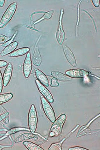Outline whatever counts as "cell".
<instances>
[{"instance_id":"obj_1","label":"cell","mask_w":100,"mask_h":150,"mask_svg":"<svg viewBox=\"0 0 100 150\" xmlns=\"http://www.w3.org/2000/svg\"><path fill=\"white\" fill-rule=\"evenodd\" d=\"M67 119V116L65 114H62L53 123L51 130L50 131L49 136L54 137L59 136L62 131L63 126Z\"/></svg>"},{"instance_id":"obj_2","label":"cell","mask_w":100,"mask_h":150,"mask_svg":"<svg viewBox=\"0 0 100 150\" xmlns=\"http://www.w3.org/2000/svg\"><path fill=\"white\" fill-rule=\"evenodd\" d=\"M17 3L14 2L11 4L4 13L2 19L0 21V28L5 27L14 16L17 9Z\"/></svg>"},{"instance_id":"obj_3","label":"cell","mask_w":100,"mask_h":150,"mask_svg":"<svg viewBox=\"0 0 100 150\" xmlns=\"http://www.w3.org/2000/svg\"><path fill=\"white\" fill-rule=\"evenodd\" d=\"M37 113L36 108L34 105H31L29 111L28 117V124L30 131L32 133H34L36 131L37 127Z\"/></svg>"},{"instance_id":"obj_4","label":"cell","mask_w":100,"mask_h":150,"mask_svg":"<svg viewBox=\"0 0 100 150\" xmlns=\"http://www.w3.org/2000/svg\"><path fill=\"white\" fill-rule=\"evenodd\" d=\"M41 101L43 109L44 111L46 116L51 122L54 123L56 120V117L53 108L52 107L51 104L43 95L41 96Z\"/></svg>"},{"instance_id":"obj_5","label":"cell","mask_w":100,"mask_h":150,"mask_svg":"<svg viewBox=\"0 0 100 150\" xmlns=\"http://www.w3.org/2000/svg\"><path fill=\"white\" fill-rule=\"evenodd\" d=\"M63 15H64V11L63 9H62L60 16L59 27L56 33L57 40L60 45L63 44V42L64 41L65 38V34L63 30V24H62Z\"/></svg>"},{"instance_id":"obj_6","label":"cell","mask_w":100,"mask_h":150,"mask_svg":"<svg viewBox=\"0 0 100 150\" xmlns=\"http://www.w3.org/2000/svg\"><path fill=\"white\" fill-rule=\"evenodd\" d=\"M36 85L37 86L38 88L39 89L40 92L41 93L45 98L50 103L52 104L54 102V99H53L52 95L51 94V93L48 89H47L46 86L43 85L42 84H41L40 82H39L38 80L35 81Z\"/></svg>"},{"instance_id":"obj_7","label":"cell","mask_w":100,"mask_h":150,"mask_svg":"<svg viewBox=\"0 0 100 150\" xmlns=\"http://www.w3.org/2000/svg\"><path fill=\"white\" fill-rule=\"evenodd\" d=\"M66 74L68 76L73 78H85L90 75L89 72L82 69H71L68 70L66 72Z\"/></svg>"},{"instance_id":"obj_8","label":"cell","mask_w":100,"mask_h":150,"mask_svg":"<svg viewBox=\"0 0 100 150\" xmlns=\"http://www.w3.org/2000/svg\"><path fill=\"white\" fill-rule=\"evenodd\" d=\"M32 71V60L31 58V54L28 52L26 55L25 60L24 61L23 66V72L25 77L28 78L31 74Z\"/></svg>"},{"instance_id":"obj_9","label":"cell","mask_w":100,"mask_h":150,"mask_svg":"<svg viewBox=\"0 0 100 150\" xmlns=\"http://www.w3.org/2000/svg\"><path fill=\"white\" fill-rule=\"evenodd\" d=\"M12 71H13V65L11 63H9L7 66L5 71L4 73L3 86L6 87L8 85L10 81L11 78L12 77Z\"/></svg>"},{"instance_id":"obj_10","label":"cell","mask_w":100,"mask_h":150,"mask_svg":"<svg viewBox=\"0 0 100 150\" xmlns=\"http://www.w3.org/2000/svg\"><path fill=\"white\" fill-rule=\"evenodd\" d=\"M63 50H64L65 56L66 57L68 61L69 62V63L72 66L74 67H76V60L75 56L71 50L69 48H68V47L65 45L63 46Z\"/></svg>"},{"instance_id":"obj_11","label":"cell","mask_w":100,"mask_h":150,"mask_svg":"<svg viewBox=\"0 0 100 150\" xmlns=\"http://www.w3.org/2000/svg\"><path fill=\"white\" fill-rule=\"evenodd\" d=\"M35 71L36 74V77L38 80L46 87L49 86V82L48 79L47 77L40 70L38 69H35Z\"/></svg>"},{"instance_id":"obj_12","label":"cell","mask_w":100,"mask_h":150,"mask_svg":"<svg viewBox=\"0 0 100 150\" xmlns=\"http://www.w3.org/2000/svg\"><path fill=\"white\" fill-rule=\"evenodd\" d=\"M51 75L57 80L61 81H70L72 80V78L66 76L59 71H52Z\"/></svg>"},{"instance_id":"obj_13","label":"cell","mask_w":100,"mask_h":150,"mask_svg":"<svg viewBox=\"0 0 100 150\" xmlns=\"http://www.w3.org/2000/svg\"><path fill=\"white\" fill-rule=\"evenodd\" d=\"M18 46V43L17 42H14L11 44L6 47L3 51L1 53L2 56H4L6 55H9V54L12 53L15 51V50L17 48Z\"/></svg>"},{"instance_id":"obj_14","label":"cell","mask_w":100,"mask_h":150,"mask_svg":"<svg viewBox=\"0 0 100 150\" xmlns=\"http://www.w3.org/2000/svg\"><path fill=\"white\" fill-rule=\"evenodd\" d=\"M30 51L29 48H22L17 50L9 54L8 57H15L21 56L23 55H25Z\"/></svg>"},{"instance_id":"obj_15","label":"cell","mask_w":100,"mask_h":150,"mask_svg":"<svg viewBox=\"0 0 100 150\" xmlns=\"http://www.w3.org/2000/svg\"><path fill=\"white\" fill-rule=\"evenodd\" d=\"M42 58H41L40 53L39 52L38 48H36L35 51L34 52V55L33 57V63L34 65L37 66H40L42 62Z\"/></svg>"},{"instance_id":"obj_16","label":"cell","mask_w":100,"mask_h":150,"mask_svg":"<svg viewBox=\"0 0 100 150\" xmlns=\"http://www.w3.org/2000/svg\"><path fill=\"white\" fill-rule=\"evenodd\" d=\"M32 138L33 140H37V137L35 136V135H33L32 134H30V133H25L23 135L19 136L18 138L16 139L15 141V143H19L23 141V140H27V139H30Z\"/></svg>"},{"instance_id":"obj_17","label":"cell","mask_w":100,"mask_h":150,"mask_svg":"<svg viewBox=\"0 0 100 150\" xmlns=\"http://www.w3.org/2000/svg\"><path fill=\"white\" fill-rule=\"evenodd\" d=\"M23 144L29 150H43L41 147L31 142L25 141Z\"/></svg>"},{"instance_id":"obj_18","label":"cell","mask_w":100,"mask_h":150,"mask_svg":"<svg viewBox=\"0 0 100 150\" xmlns=\"http://www.w3.org/2000/svg\"><path fill=\"white\" fill-rule=\"evenodd\" d=\"M13 97V95L12 93L0 95V104H3L10 101Z\"/></svg>"},{"instance_id":"obj_19","label":"cell","mask_w":100,"mask_h":150,"mask_svg":"<svg viewBox=\"0 0 100 150\" xmlns=\"http://www.w3.org/2000/svg\"><path fill=\"white\" fill-rule=\"evenodd\" d=\"M30 131V129H27V128H23V127H16V128H12L11 130L8 131L5 135L8 136H10L12 134H14L15 133L19 131Z\"/></svg>"},{"instance_id":"obj_20","label":"cell","mask_w":100,"mask_h":150,"mask_svg":"<svg viewBox=\"0 0 100 150\" xmlns=\"http://www.w3.org/2000/svg\"><path fill=\"white\" fill-rule=\"evenodd\" d=\"M54 12V10L50 11L49 12H46L44 14V15L43 16V17L41 18V19H39L36 22H34V25L37 24L38 23L41 22L42 21L44 20V19H51L52 16L53 15V13Z\"/></svg>"},{"instance_id":"obj_21","label":"cell","mask_w":100,"mask_h":150,"mask_svg":"<svg viewBox=\"0 0 100 150\" xmlns=\"http://www.w3.org/2000/svg\"><path fill=\"white\" fill-rule=\"evenodd\" d=\"M12 38V37H6L4 35H0V44H3L4 43H6L7 41L10 40Z\"/></svg>"},{"instance_id":"obj_22","label":"cell","mask_w":100,"mask_h":150,"mask_svg":"<svg viewBox=\"0 0 100 150\" xmlns=\"http://www.w3.org/2000/svg\"><path fill=\"white\" fill-rule=\"evenodd\" d=\"M17 33H18V32L17 31V32L14 34V35H13V36L12 37V38H11L10 40H9L8 41L6 42V43H4L3 44H2V46L3 47H5L8 46V45L11 44V43H13V41L14 40V39H15V38L16 36V35H17Z\"/></svg>"},{"instance_id":"obj_23","label":"cell","mask_w":100,"mask_h":150,"mask_svg":"<svg viewBox=\"0 0 100 150\" xmlns=\"http://www.w3.org/2000/svg\"><path fill=\"white\" fill-rule=\"evenodd\" d=\"M61 146H60V145H59L58 144H52L51 145V146L49 148L48 150H62Z\"/></svg>"},{"instance_id":"obj_24","label":"cell","mask_w":100,"mask_h":150,"mask_svg":"<svg viewBox=\"0 0 100 150\" xmlns=\"http://www.w3.org/2000/svg\"><path fill=\"white\" fill-rule=\"evenodd\" d=\"M79 127V125H77V126L75 127V129H74L73 130H72V131L71 132H70V133L69 134H68V135H67V136L65 137V138L63 139V140H62V141L61 142L58 143L57 144H58L59 145H60V146H61L62 144V143H63V142L65 140H66V139L68 137H69L70 135H71L72 133H73L75 131V130H76L77 129V128H78Z\"/></svg>"},{"instance_id":"obj_25","label":"cell","mask_w":100,"mask_h":150,"mask_svg":"<svg viewBox=\"0 0 100 150\" xmlns=\"http://www.w3.org/2000/svg\"><path fill=\"white\" fill-rule=\"evenodd\" d=\"M51 86L52 87H58L59 83H58V80L56 79L53 78L51 79Z\"/></svg>"},{"instance_id":"obj_26","label":"cell","mask_w":100,"mask_h":150,"mask_svg":"<svg viewBox=\"0 0 100 150\" xmlns=\"http://www.w3.org/2000/svg\"><path fill=\"white\" fill-rule=\"evenodd\" d=\"M3 87V79L2 73L0 71V94L2 93Z\"/></svg>"},{"instance_id":"obj_27","label":"cell","mask_w":100,"mask_h":150,"mask_svg":"<svg viewBox=\"0 0 100 150\" xmlns=\"http://www.w3.org/2000/svg\"><path fill=\"white\" fill-rule=\"evenodd\" d=\"M8 64L7 62L0 60V68H3V67H6L8 65Z\"/></svg>"},{"instance_id":"obj_28","label":"cell","mask_w":100,"mask_h":150,"mask_svg":"<svg viewBox=\"0 0 100 150\" xmlns=\"http://www.w3.org/2000/svg\"><path fill=\"white\" fill-rule=\"evenodd\" d=\"M69 150H87V149L85 148H83L82 147H72L71 148L69 149Z\"/></svg>"},{"instance_id":"obj_29","label":"cell","mask_w":100,"mask_h":150,"mask_svg":"<svg viewBox=\"0 0 100 150\" xmlns=\"http://www.w3.org/2000/svg\"><path fill=\"white\" fill-rule=\"evenodd\" d=\"M81 1H80V3L79 4V5H78V22H77V36H78V26L79 25V5H80V3Z\"/></svg>"},{"instance_id":"obj_30","label":"cell","mask_w":100,"mask_h":150,"mask_svg":"<svg viewBox=\"0 0 100 150\" xmlns=\"http://www.w3.org/2000/svg\"><path fill=\"white\" fill-rule=\"evenodd\" d=\"M8 116H9V113L7 112L2 115H1L0 116V122L2 121V120H3L4 119H5Z\"/></svg>"},{"instance_id":"obj_31","label":"cell","mask_w":100,"mask_h":150,"mask_svg":"<svg viewBox=\"0 0 100 150\" xmlns=\"http://www.w3.org/2000/svg\"><path fill=\"white\" fill-rule=\"evenodd\" d=\"M92 2L96 7H98L100 5V0H92Z\"/></svg>"},{"instance_id":"obj_32","label":"cell","mask_w":100,"mask_h":150,"mask_svg":"<svg viewBox=\"0 0 100 150\" xmlns=\"http://www.w3.org/2000/svg\"><path fill=\"white\" fill-rule=\"evenodd\" d=\"M8 147H11L10 146H6V145H0V150L3 149L5 148H8Z\"/></svg>"},{"instance_id":"obj_33","label":"cell","mask_w":100,"mask_h":150,"mask_svg":"<svg viewBox=\"0 0 100 150\" xmlns=\"http://www.w3.org/2000/svg\"><path fill=\"white\" fill-rule=\"evenodd\" d=\"M5 2V0H0V7H3Z\"/></svg>"},{"instance_id":"obj_34","label":"cell","mask_w":100,"mask_h":150,"mask_svg":"<svg viewBox=\"0 0 100 150\" xmlns=\"http://www.w3.org/2000/svg\"><path fill=\"white\" fill-rule=\"evenodd\" d=\"M4 122H5V123L6 124H9V116H7V117L5 118V120Z\"/></svg>"},{"instance_id":"obj_35","label":"cell","mask_w":100,"mask_h":150,"mask_svg":"<svg viewBox=\"0 0 100 150\" xmlns=\"http://www.w3.org/2000/svg\"></svg>"}]
</instances>
